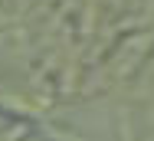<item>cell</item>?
Here are the masks:
<instances>
[{"label":"cell","mask_w":154,"mask_h":141,"mask_svg":"<svg viewBox=\"0 0 154 141\" xmlns=\"http://www.w3.org/2000/svg\"><path fill=\"white\" fill-rule=\"evenodd\" d=\"M0 141H13V138H10V135H0Z\"/></svg>","instance_id":"1"}]
</instances>
